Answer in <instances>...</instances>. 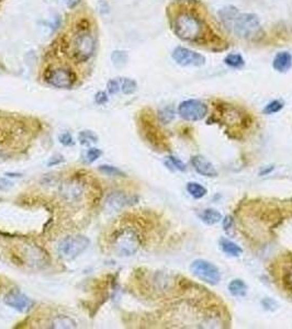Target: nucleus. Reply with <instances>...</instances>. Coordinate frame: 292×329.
<instances>
[{
    "label": "nucleus",
    "instance_id": "32",
    "mask_svg": "<svg viewBox=\"0 0 292 329\" xmlns=\"http://www.w3.org/2000/svg\"><path fill=\"white\" fill-rule=\"evenodd\" d=\"M282 285L285 286L287 291L292 293V266L289 267L282 275Z\"/></svg>",
    "mask_w": 292,
    "mask_h": 329
},
{
    "label": "nucleus",
    "instance_id": "39",
    "mask_svg": "<svg viewBox=\"0 0 292 329\" xmlns=\"http://www.w3.org/2000/svg\"><path fill=\"white\" fill-rule=\"evenodd\" d=\"M275 169V167L274 166H268V167H265V168H263V169L262 170H260V172H259V175L260 176H265V175H269L272 170Z\"/></svg>",
    "mask_w": 292,
    "mask_h": 329
},
{
    "label": "nucleus",
    "instance_id": "37",
    "mask_svg": "<svg viewBox=\"0 0 292 329\" xmlns=\"http://www.w3.org/2000/svg\"><path fill=\"white\" fill-rule=\"evenodd\" d=\"M65 162V158L63 155H55L53 157L50 158L49 162H47V167H54V166H57L61 165L62 163Z\"/></svg>",
    "mask_w": 292,
    "mask_h": 329
},
{
    "label": "nucleus",
    "instance_id": "38",
    "mask_svg": "<svg viewBox=\"0 0 292 329\" xmlns=\"http://www.w3.org/2000/svg\"><path fill=\"white\" fill-rule=\"evenodd\" d=\"M13 186V183L9 180L4 179V178H0V190H8L10 189Z\"/></svg>",
    "mask_w": 292,
    "mask_h": 329
},
{
    "label": "nucleus",
    "instance_id": "2",
    "mask_svg": "<svg viewBox=\"0 0 292 329\" xmlns=\"http://www.w3.org/2000/svg\"><path fill=\"white\" fill-rule=\"evenodd\" d=\"M112 245L118 256L130 257L138 253L141 246V239L133 228H123L115 233Z\"/></svg>",
    "mask_w": 292,
    "mask_h": 329
},
{
    "label": "nucleus",
    "instance_id": "34",
    "mask_svg": "<svg viewBox=\"0 0 292 329\" xmlns=\"http://www.w3.org/2000/svg\"><path fill=\"white\" fill-rule=\"evenodd\" d=\"M59 140H60V143L62 144V145H64V146H74L75 145V141L73 139V136L70 133L68 132H65V133H63L59 136Z\"/></svg>",
    "mask_w": 292,
    "mask_h": 329
},
{
    "label": "nucleus",
    "instance_id": "12",
    "mask_svg": "<svg viewBox=\"0 0 292 329\" xmlns=\"http://www.w3.org/2000/svg\"><path fill=\"white\" fill-rule=\"evenodd\" d=\"M84 195V186L80 179H68L60 187V196L67 202H78Z\"/></svg>",
    "mask_w": 292,
    "mask_h": 329
},
{
    "label": "nucleus",
    "instance_id": "36",
    "mask_svg": "<svg viewBox=\"0 0 292 329\" xmlns=\"http://www.w3.org/2000/svg\"><path fill=\"white\" fill-rule=\"evenodd\" d=\"M108 101H109V97L105 91H99L96 93V95H94V102L99 104V106H102V104L107 103Z\"/></svg>",
    "mask_w": 292,
    "mask_h": 329
},
{
    "label": "nucleus",
    "instance_id": "13",
    "mask_svg": "<svg viewBox=\"0 0 292 329\" xmlns=\"http://www.w3.org/2000/svg\"><path fill=\"white\" fill-rule=\"evenodd\" d=\"M139 198L137 196L126 195L122 191H114L110 193L106 199V205L112 211H120L124 207L137 204Z\"/></svg>",
    "mask_w": 292,
    "mask_h": 329
},
{
    "label": "nucleus",
    "instance_id": "23",
    "mask_svg": "<svg viewBox=\"0 0 292 329\" xmlns=\"http://www.w3.org/2000/svg\"><path fill=\"white\" fill-rule=\"evenodd\" d=\"M224 63L228 67L234 69H241L245 66V60L241 54H228L224 59Z\"/></svg>",
    "mask_w": 292,
    "mask_h": 329
},
{
    "label": "nucleus",
    "instance_id": "21",
    "mask_svg": "<svg viewBox=\"0 0 292 329\" xmlns=\"http://www.w3.org/2000/svg\"><path fill=\"white\" fill-rule=\"evenodd\" d=\"M186 189L188 193L190 195L193 199H202L208 193V189L206 187H203L202 184L198 182H193V181L188 182Z\"/></svg>",
    "mask_w": 292,
    "mask_h": 329
},
{
    "label": "nucleus",
    "instance_id": "9",
    "mask_svg": "<svg viewBox=\"0 0 292 329\" xmlns=\"http://www.w3.org/2000/svg\"><path fill=\"white\" fill-rule=\"evenodd\" d=\"M141 125L144 138L151 144V146H153L157 150H168L169 145L167 140L164 138L162 131H160V128L155 125L153 120L144 115L141 120Z\"/></svg>",
    "mask_w": 292,
    "mask_h": 329
},
{
    "label": "nucleus",
    "instance_id": "20",
    "mask_svg": "<svg viewBox=\"0 0 292 329\" xmlns=\"http://www.w3.org/2000/svg\"><path fill=\"white\" fill-rule=\"evenodd\" d=\"M51 328L54 329H72V328H76L77 327V323L73 318H70L69 316L66 315H57L55 316L52 320L51 323Z\"/></svg>",
    "mask_w": 292,
    "mask_h": 329
},
{
    "label": "nucleus",
    "instance_id": "27",
    "mask_svg": "<svg viewBox=\"0 0 292 329\" xmlns=\"http://www.w3.org/2000/svg\"><path fill=\"white\" fill-rule=\"evenodd\" d=\"M175 118V111L171 107H166L159 112V120L163 124L170 123Z\"/></svg>",
    "mask_w": 292,
    "mask_h": 329
},
{
    "label": "nucleus",
    "instance_id": "16",
    "mask_svg": "<svg viewBox=\"0 0 292 329\" xmlns=\"http://www.w3.org/2000/svg\"><path fill=\"white\" fill-rule=\"evenodd\" d=\"M272 67L278 73H287L292 67V55L289 52H279L272 61Z\"/></svg>",
    "mask_w": 292,
    "mask_h": 329
},
{
    "label": "nucleus",
    "instance_id": "18",
    "mask_svg": "<svg viewBox=\"0 0 292 329\" xmlns=\"http://www.w3.org/2000/svg\"><path fill=\"white\" fill-rule=\"evenodd\" d=\"M199 219L207 225H216V224L222 221V214L213 208H207L199 213Z\"/></svg>",
    "mask_w": 292,
    "mask_h": 329
},
{
    "label": "nucleus",
    "instance_id": "14",
    "mask_svg": "<svg viewBox=\"0 0 292 329\" xmlns=\"http://www.w3.org/2000/svg\"><path fill=\"white\" fill-rule=\"evenodd\" d=\"M23 256L28 264L32 267H43L49 260L47 254L36 245H26L23 249Z\"/></svg>",
    "mask_w": 292,
    "mask_h": 329
},
{
    "label": "nucleus",
    "instance_id": "25",
    "mask_svg": "<svg viewBox=\"0 0 292 329\" xmlns=\"http://www.w3.org/2000/svg\"><path fill=\"white\" fill-rule=\"evenodd\" d=\"M120 85H121V91L124 94H132L138 89L137 82L131 78H120Z\"/></svg>",
    "mask_w": 292,
    "mask_h": 329
},
{
    "label": "nucleus",
    "instance_id": "8",
    "mask_svg": "<svg viewBox=\"0 0 292 329\" xmlns=\"http://www.w3.org/2000/svg\"><path fill=\"white\" fill-rule=\"evenodd\" d=\"M45 80L51 86L60 89H69L72 88L76 80L77 76L73 69H70L65 66L55 67L45 73Z\"/></svg>",
    "mask_w": 292,
    "mask_h": 329
},
{
    "label": "nucleus",
    "instance_id": "29",
    "mask_svg": "<svg viewBox=\"0 0 292 329\" xmlns=\"http://www.w3.org/2000/svg\"><path fill=\"white\" fill-rule=\"evenodd\" d=\"M102 156V150L100 148L90 147L87 149L85 154V163L92 164Z\"/></svg>",
    "mask_w": 292,
    "mask_h": 329
},
{
    "label": "nucleus",
    "instance_id": "1",
    "mask_svg": "<svg viewBox=\"0 0 292 329\" xmlns=\"http://www.w3.org/2000/svg\"><path fill=\"white\" fill-rule=\"evenodd\" d=\"M173 30L178 37L184 41H199L204 33V25L194 14L185 12L179 14L173 23Z\"/></svg>",
    "mask_w": 292,
    "mask_h": 329
},
{
    "label": "nucleus",
    "instance_id": "40",
    "mask_svg": "<svg viewBox=\"0 0 292 329\" xmlns=\"http://www.w3.org/2000/svg\"><path fill=\"white\" fill-rule=\"evenodd\" d=\"M6 176H7V177H13V178H17V177L20 178V177H22L21 173H11V172H7Z\"/></svg>",
    "mask_w": 292,
    "mask_h": 329
},
{
    "label": "nucleus",
    "instance_id": "17",
    "mask_svg": "<svg viewBox=\"0 0 292 329\" xmlns=\"http://www.w3.org/2000/svg\"><path fill=\"white\" fill-rule=\"evenodd\" d=\"M219 245L221 250L231 257H240L243 254V248L241 246L234 243L233 240L227 239L225 237H221L219 239Z\"/></svg>",
    "mask_w": 292,
    "mask_h": 329
},
{
    "label": "nucleus",
    "instance_id": "30",
    "mask_svg": "<svg viewBox=\"0 0 292 329\" xmlns=\"http://www.w3.org/2000/svg\"><path fill=\"white\" fill-rule=\"evenodd\" d=\"M111 60L116 67L124 66L128 62V54L123 51H114L111 55Z\"/></svg>",
    "mask_w": 292,
    "mask_h": 329
},
{
    "label": "nucleus",
    "instance_id": "15",
    "mask_svg": "<svg viewBox=\"0 0 292 329\" xmlns=\"http://www.w3.org/2000/svg\"><path fill=\"white\" fill-rule=\"evenodd\" d=\"M191 165L194 168V170L199 175L207 178H215L218 177V170L213 164L202 155H194L191 158Z\"/></svg>",
    "mask_w": 292,
    "mask_h": 329
},
{
    "label": "nucleus",
    "instance_id": "22",
    "mask_svg": "<svg viewBox=\"0 0 292 329\" xmlns=\"http://www.w3.org/2000/svg\"><path fill=\"white\" fill-rule=\"evenodd\" d=\"M219 14L221 17V20H222V22L224 23L226 27H232L233 22H234V20L236 18V15L239 14V11H238V9H236L235 7L228 6V7L223 8V9L220 11Z\"/></svg>",
    "mask_w": 292,
    "mask_h": 329
},
{
    "label": "nucleus",
    "instance_id": "6",
    "mask_svg": "<svg viewBox=\"0 0 292 329\" xmlns=\"http://www.w3.org/2000/svg\"><path fill=\"white\" fill-rule=\"evenodd\" d=\"M191 274L202 282L217 285L221 281V272L215 263L204 259H196L190 264Z\"/></svg>",
    "mask_w": 292,
    "mask_h": 329
},
{
    "label": "nucleus",
    "instance_id": "31",
    "mask_svg": "<svg viewBox=\"0 0 292 329\" xmlns=\"http://www.w3.org/2000/svg\"><path fill=\"white\" fill-rule=\"evenodd\" d=\"M166 165L167 166H170L171 168H173V169H176V170H179V171H185L187 169V166L186 164L183 162V160H180L179 158L175 157V156H168L167 157V162H166Z\"/></svg>",
    "mask_w": 292,
    "mask_h": 329
},
{
    "label": "nucleus",
    "instance_id": "28",
    "mask_svg": "<svg viewBox=\"0 0 292 329\" xmlns=\"http://www.w3.org/2000/svg\"><path fill=\"white\" fill-rule=\"evenodd\" d=\"M283 108V102L281 100H272L264 108V113L271 115L275 113H278Z\"/></svg>",
    "mask_w": 292,
    "mask_h": 329
},
{
    "label": "nucleus",
    "instance_id": "5",
    "mask_svg": "<svg viewBox=\"0 0 292 329\" xmlns=\"http://www.w3.org/2000/svg\"><path fill=\"white\" fill-rule=\"evenodd\" d=\"M96 49V42L89 31L77 32L72 42V56L76 62L84 63L90 60Z\"/></svg>",
    "mask_w": 292,
    "mask_h": 329
},
{
    "label": "nucleus",
    "instance_id": "19",
    "mask_svg": "<svg viewBox=\"0 0 292 329\" xmlns=\"http://www.w3.org/2000/svg\"><path fill=\"white\" fill-rule=\"evenodd\" d=\"M227 288H228V292H230L233 296H236V298H243V296H245L248 290L246 283L241 279L232 280L231 282L228 283Z\"/></svg>",
    "mask_w": 292,
    "mask_h": 329
},
{
    "label": "nucleus",
    "instance_id": "35",
    "mask_svg": "<svg viewBox=\"0 0 292 329\" xmlns=\"http://www.w3.org/2000/svg\"><path fill=\"white\" fill-rule=\"evenodd\" d=\"M222 225L227 234H231V229L234 227V221L232 219V216L226 215L224 219H222Z\"/></svg>",
    "mask_w": 292,
    "mask_h": 329
},
{
    "label": "nucleus",
    "instance_id": "33",
    "mask_svg": "<svg viewBox=\"0 0 292 329\" xmlns=\"http://www.w3.org/2000/svg\"><path fill=\"white\" fill-rule=\"evenodd\" d=\"M107 89L110 94H116L121 91V85H120V78H114L109 80L107 84Z\"/></svg>",
    "mask_w": 292,
    "mask_h": 329
},
{
    "label": "nucleus",
    "instance_id": "11",
    "mask_svg": "<svg viewBox=\"0 0 292 329\" xmlns=\"http://www.w3.org/2000/svg\"><path fill=\"white\" fill-rule=\"evenodd\" d=\"M4 301L8 306L19 313H23V314H27L34 307V302L28 295L15 290L7 293Z\"/></svg>",
    "mask_w": 292,
    "mask_h": 329
},
{
    "label": "nucleus",
    "instance_id": "3",
    "mask_svg": "<svg viewBox=\"0 0 292 329\" xmlns=\"http://www.w3.org/2000/svg\"><path fill=\"white\" fill-rule=\"evenodd\" d=\"M234 34L244 40L255 38L262 31V25L254 13H239L232 25Z\"/></svg>",
    "mask_w": 292,
    "mask_h": 329
},
{
    "label": "nucleus",
    "instance_id": "24",
    "mask_svg": "<svg viewBox=\"0 0 292 329\" xmlns=\"http://www.w3.org/2000/svg\"><path fill=\"white\" fill-rule=\"evenodd\" d=\"M78 141H80L82 145L89 146L91 144L97 143L99 141V138L98 135L94 134L92 131L86 130V131L80 132V134H78Z\"/></svg>",
    "mask_w": 292,
    "mask_h": 329
},
{
    "label": "nucleus",
    "instance_id": "4",
    "mask_svg": "<svg viewBox=\"0 0 292 329\" xmlns=\"http://www.w3.org/2000/svg\"><path fill=\"white\" fill-rule=\"evenodd\" d=\"M90 245V239L84 235L65 237L57 246V254L65 260H74L85 253Z\"/></svg>",
    "mask_w": 292,
    "mask_h": 329
},
{
    "label": "nucleus",
    "instance_id": "7",
    "mask_svg": "<svg viewBox=\"0 0 292 329\" xmlns=\"http://www.w3.org/2000/svg\"><path fill=\"white\" fill-rule=\"evenodd\" d=\"M208 106L198 99H188L178 106L179 117L188 122L201 121L208 114Z\"/></svg>",
    "mask_w": 292,
    "mask_h": 329
},
{
    "label": "nucleus",
    "instance_id": "26",
    "mask_svg": "<svg viewBox=\"0 0 292 329\" xmlns=\"http://www.w3.org/2000/svg\"><path fill=\"white\" fill-rule=\"evenodd\" d=\"M99 171L102 172L104 175L110 176V177H124L125 173L119 169V168L115 167V166H111V165H101L99 166Z\"/></svg>",
    "mask_w": 292,
    "mask_h": 329
},
{
    "label": "nucleus",
    "instance_id": "10",
    "mask_svg": "<svg viewBox=\"0 0 292 329\" xmlns=\"http://www.w3.org/2000/svg\"><path fill=\"white\" fill-rule=\"evenodd\" d=\"M172 60L183 67H201L206 64V57L200 53L178 46L173 50Z\"/></svg>",
    "mask_w": 292,
    "mask_h": 329
}]
</instances>
